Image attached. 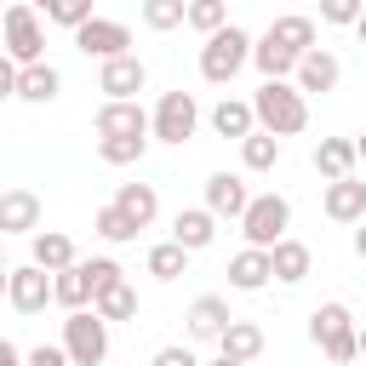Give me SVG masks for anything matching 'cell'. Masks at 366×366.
I'll return each mask as SVG.
<instances>
[{
	"mask_svg": "<svg viewBox=\"0 0 366 366\" xmlns=\"http://www.w3.org/2000/svg\"><path fill=\"white\" fill-rule=\"evenodd\" d=\"M252 114H257L263 132H274V137H297V132L309 126V97H303L292 80H263V86L252 92Z\"/></svg>",
	"mask_w": 366,
	"mask_h": 366,
	"instance_id": "cell-1",
	"label": "cell"
},
{
	"mask_svg": "<svg viewBox=\"0 0 366 366\" xmlns=\"http://www.w3.org/2000/svg\"><path fill=\"white\" fill-rule=\"evenodd\" d=\"M355 332H360V326H355L349 303H337V297H332V303H320V309L309 315V343H315V349H320L332 366L360 360V355H355Z\"/></svg>",
	"mask_w": 366,
	"mask_h": 366,
	"instance_id": "cell-2",
	"label": "cell"
},
{
	"mask_svg": "<svg viewBox=\"0 0 366 366\" xmlns=\"http://www.w3.org/2000/svg\"><path fill=\"white\" fill-rule=\"evenodd\" d=\"M246 63H252V34H246L240 23H223L217 34H206V46H200V74H206L212 86H229Z\"/></svg>",
	"mask_w": 366,
	"mask_h": 366,
	"instance_id": "cell-3",
	"label": "cell"
},
{
	"mask_svg": "<svg viewBox=\"0 0 366 366\" xmlns=\"http://www.w3.org/2000/svg\"><path fill=\"white\" fill-rule=\"evenodd\" d=\"M0 51H11L17 63H46V23L29 0H11L6 6V23H0Z\"/></svg>",
	"mask_w": 366,
	"mask_h": 366,
	"instance_id": "cell-4",
	"label": "cell"
},
{
	"mask_svg": "<svg viewBox=\"0 0 366 366\" xmlns=\"http://www.w3.org/2000/svg\"><path fill=\"white\" fill-rule=\"evenodd\" d=\"M286 229H292V200H286V194L269 189V194H252V200H246V212H240V234H246V246H263V252H269Z\"/></svg>",
	"mask_w": 366,
	"mask_h": 366,
	"instance_id": "cell-5",
	"label": "cell"
},
{
	"mask_svg": "<svg viewBox=\"0 0 366 366\" xmlns=\"http://www.w3.org/2000/svg\"><path fill=\"white\" fill-rule=\"evenodd\" d=\"M63 349L74 366H103L109 360V320L97 309H69L63 320Z\"/></svg>",
	"mask_w": 366,
	"mask_h": 366,
	"instance_id": "cell-6",
	"label": "cell"
},
{
	"mask_svg": "<svg viewBox=\"0 0 366 366\" xmlns=\"http://www.w3.org/2000/svg\"><path fill=\"white\" fill-rule=\"evenodd\" d=\"M194 126H200V103H194V92H160V103H154V114H149V132L160 137V143H172V149H183L189 137H194Z\"/></svg>",
	"mask_w": 366,
	"mask_h": 366,
	"instance_id": "cell-7",
	"label": "cell"
},
{
	"mask_svg": "<svg viewBox=\"0 0 366 366\" xmlns=\"http://www.w3.org/2000/svg\"><path fill=\"white\" fill-rule=\"evenodd\" d=\"M74 46H80L86 57H97V63H109V57H120V51H132V29H126L120 17H86V23L74 29Z\"/></svg>",
	"mask_w": 366,
	"mask_h": 366,
	"instance_id": "cell-8",
	"label": "cell"
},
{
	"mask_svg": "<svg viewBox=\"0 0 366 366\" xmlns=\"http://www.w3.org/2000/svg\"><path fill=\"white\" fill-rule=\"evenodd\" d=\"M92 126H97V137H154L149 132V109L137 97H103Z\"/></svg>",
	"mask_w": 366,
	"mask_h": 366,
	"instance_id": "cell-9",
	"label": "cell"
},
{
	"mask_svg": "<svg viewBox=\"0 0 366 366\" xmlns=\"http://www.w3.org/2000/svg\"><path fill=\"white\" fill-rule=\"evenodd\" d=\"M6 303H11L17 315H40V309L51 303V269H40L34 257H29L23 269H11V280H6Z\"/></svg>",
	"mask_w": 366,
	"mask_h": 366,
	"instance_id": "cell-10",
	"label": "cell"
},
{
	"mask_svg": "<svg viewBox=\"0 0 366 366\" xmlns=\"http://www.w3.org/2000/svg\"><path fill=\"white\" fill-rule=\"evenodd\" d=\"M337 80H343V63H337L326 46H315V51H303V57H297L292 86H297L303 97H326V92H337Z\"/></svg>",
	"mask_w": 366,
	"mask_h": 366,
	"instance_id": "cell-11",
	"label": "cell"
},
{
	"mask_svg": "<svg viewBox=\"0 0 366 366\" xmlns=\"http://www.w3.org/2000/svg\"><path fill=\"white\" fill-rule=\"evenodd\" d=\"M143 86H149V69H143L137 51H120V57H109V63L97 69V92H103V97H137Z\"/></svg>",
	"mask_w": 366,
	"mask_h": 366,
	"instance_id": "cell-12",
	"label": "cell"
},
{
	"mask_svg": "<svg viewBox=\"0 0 366 366\" xmlns=\"http://www.w3.org/2000/svg\"><path fill=\"white\" fill-rule=\"evenodd\" d=\"M40 229V194L34 189H0V240Z\"/></svg>",
	"mask_w": 366,
	"mask_h": 366,
	"instance_id": "cell-13",
	"label": "cell"
},
{
	"mask_svg": "<svg viewBox=\"0 0 366 366\" xmlns=\"http://www.w3.org/2000/svg\"><path fill=\"white\" fill-rule=\"evenodd\" d=\"M217 223H223V217H217L212 206H183V212L172 217V240L189 246V252H206V246L217 240Z\"/></svg>",
	"mask_w": 366,
	"mask_h": 366,
	"instance_id": "cell-14",
	"label": "cell"
},
{
	"mask_svg": "<svg viewBox=\"0 0 366 366\" xmlns=\"http://www.w3.org/2000/svg\"><path fill=\"white\" fill-rule=\"evenodd\" d=\"M223 274H229V286H234V292H263V286L274 280V263H269V252H263V246H240V252L229 257V269H223Z\"/></svg>",
	"mask_w": 366,
	"mask_h": 366,
	"instance_id": "cell-15",
	"label": "cell"
},
{
	"mask_svg": "<svg viewBox=\"0 0 366 366\" xmlns=\"http://www.w3.org/2000/svg\"><path fill=\"white\" fill-rule=\"evenodd\" d=\"M183 320H189V337H194V343H217V337H223V326H229L234 315H229V297L206 292V297H194V303H189V315H183Z\"/></svg>",
	"mask_w": 366,
	"mask_h": 366,
	"instance_id": "cell-16",
	"label": "cell"
},
{
	"mask_svg": "<svg viewBox=\"0 0 366 366\" xmlns=\"http://www.w3.org/2000/svg\"><path fill=\"white\" fill-rule=\"evenodd\" d=\"M320 212H326L332 223H360V217H366V183H360V177H337V183H326Z\"/></svg>",
	"mask_w": 366,
	"mask_h": 366,
	"instance_id": "cell-17",
	"label": "cell"
},
{
	"mask_svg": "<svg viewBox=\"0 0 366 366\" xmlns=\"http://www.w3.org/2000/svg\"><path fill=\"white\" fill-rule=\"evenodd\" d=\"M246 200H252V189H246L240 172H212V177H206V206H212L217 217H234V223H240Z\"/></svg>",
	"mask_w": 366,
	"mask_h": 366,
	"instance_id": "cell-18",
	"label": "cell"
},
{
	"mask_svg": "<svg viewBox=\"0 0 366 366\" xmlns=\"http://www.w3.org/2000/svg\"><path fill=\"white\" fill-rule=\"evenodd\" d=\"M252 69H257L263 80H292V74H297V51H292V46H280V40L263 29V34L252 40Z\"/></svg>",
	"mask_w": 366,
	"mask_h": 366,
	"instance_id": "cell-19",
	"label": "cell"
},
{
	"mask_svg": "<svg viewBox=\"0 0 366 366\" xmlns=\"http://www.w3.org/2000/svg\"><path fill=\"white\" fill-rule=\"evenodd\" d=\"M269 263H274V280H280V286H297V280H309V269H315V252H309L303 240L280 234V240L269 246Z\"/></svg>",
	"mask_w": 366,
	"mask_h": 366,
	"instance_id": "cell-20",
	"label": "cell"
},
{
	"mask_svg": "<svg viewBox=\"0 0 366 366\" xmlns=\"http://www.w3.org/2000/svg\"><path fill=\"white\" fill-rule=\"evenodd\" d=\"M355 137H320L315 143V172L326 177V183H337V177H355Z\"/></svg>",
	"mask_w": 366,
	"mask_h": 366,
	"instance_id": "cell-21",
	"label": "cell"
},
{
	"mask_svg": "<svg viewBox=\"0 0 366 366\" xmlns=\"http://www.w3.org/2000/svg\"><path fill=\"white\" fill-rule=\"evenodd\" d=\"M29 257H34L40 269H51V274L69 269V263H80V257H74V240H69L63 229H34V234H29Z\"/></svg>",
	"mask_w": 366,
	"mask_h": 366,
	"instance_id": "cell-22",
	"label": "cell"
},
{
	"mask_svg": "<svg viewBox=\"0 0 366 366\" xmlns=\"http://www.w3.org/2000/svg\"><path fill=\"white\" fill-rule=\"evenodd\" d=\"M57 92H63V74L51 63H23L17 69V97L23 103H57Z\"/></svg>",
	"mask_w": 366,
	"mask_h": 366,
	"instance_id": "cell-23",
	"label": "cell"
},
{
	"mask_svg": "<svg viewBox=\"0 0 366 366\" xmlns=\"http://www.w3.org/2000/svg\"><path fill=\"white\" fill-rule=\"evenodd\" d=\"M114 206H120L137 229H149V223L160 217V194H154V183H120V189H114Z\"/></svg>",
	"mask_w": 366,
	"mask_h": 366,
	"instance_id": "cell-24",
	"label": "cell"
},
{
	"mask_svg": "<svg viewBox=\"0 0 366 366\" xmlns=\"http://www.w3.org/2000/svg\"><path fill=\"white\" fill-rule=\"evenodd\" d=\"M51 303H63V309H92V274H86V263H69V269L51 274Z\"/></svg>",
	"mask_w": 366,
	"mask_h": 366,
	"instance_id": "cell-25",
	"label": "cell"
},
{
	"mask_svg": "<svg viewBox=\"0 0 366 366\" xmlns=\"http://www.w3.org/2000/svg\"><path fill=\"white\" fill-rule=\"evenodd\" d=\"M263 343H269V337H263V326H257V320H229V326H223V337H217V349H223V355H234V360H246V366L263 355Z\"/></svg>",
	"mask_w": 366,
	"mask_h": 366,
	"instance_id": "cell-26",
	"label": "cell"
},
{
	"mask_svg": "<svg viewBox=\"0 0 366 366\" xmlns=\"http://www.w3.org/2000/svg\"><path fill=\"white\" fill-rule=\"evenodd\" d=\"M212 132L217 137H246V132H257V114H252V103H240V97H217V109H212Z\"/></svg>",
	"mask_w": 366,
	"mask_h": 366,
	"instance_id": "cell-27",
	"label": "cell"
},
{
	"mask_svg": "<svg viewBox=\"0 0 366 366\" xmlns=\"http://www.w3.org/2000/svg\"><path fill=\"white\" fill-rule=\"evenodd\" d=\"M240 166H246V172H274V166H280V137L263 132V126L246 132V137H240Z\"/></svg>",
	"mask_w": 366,
	"mask_h": 366,
	"instance_id": "cell-28",
	"label": "cell"
},
{
	"mask_svg": "<svg viewBox=\"0 0 366 366\" xmlns=\"http://www.w3.org/2000/svg\"><path fill=\"white\" fill-rule=\"evenodd\" d=\"M269 34H274L280 46H292L297 57L315 51V17H303V11H280V17L269 23Z\"/></svg>",
	"mask_w": 366,
	"mask_h": 366,
	"instance_id": "cell-29",
	"label": "cell"
},
{
	"mask_svg": "<svg viewBox=\"0 0 366 366\" xmlns=\"http://www.w3.org/2000/svg\"><path fill=\"white\" fill-rule=\"evenodd\" d=\"M189 257H194L189 246L160 240V246H149V257H143V263H149V274H154V280H177V274H189Z\"/></svg>",
	"mask_w": 366,
	"mask_h": 366,
	"instance_id": "cell-30",
	"label": "cell"
},
{
	"mask_svg": "<svg viewBox=\"0 0 366 366\" xmlns=\"http://www.w3.org/2000/svg\"><path fill=\"white\" fill-rule=\"evenodd\" d=\"M92 229H97V234H103L109 246H126V240H137V234H143V229H137V223H132V217H126V212H120L114 200L92 212Z\"/></svg>",
	"mask_w": 366,
	"mask_h": 366,
	"instance_id": "cell-31",
	"label": "cell"
},
{
	"mask_svg": "<svg viewBox=\"0 0 366 366\" xmlns=\"http://www.w3.org/2000/svg\"><path fill=\"white\" fill-rule=\"evenodd\" d=\"M149 149V137H97V160L103 166H137Z\"/></svg>",
	"mask_w": 366,
	"mask_h": 366,
	"instance_id": "cell-32",
	"label": "cell"
},
{
	"mask_svg": "<svg viewBox=\"0 0 366 366\" xmlns=\"http://www.w3.org/2000/svg\"><path fill=\"white\" fill-rule=\"evenodd\" d=\"M189 17V0H143V29L166 34V29H183Z\"/></svg>",
	"mask_w": 366,
	"mask_h": 366,
	"instance_id": "cell-33",
	"label": "cell"
},
{
	"mask_svg": "<svg viewBox=\"0 0 366 366\" xmlns=\"http://www.w3.org/2000/svg\"><path fill=\"white\" fill-rule=\"evenodd\" d=\"M194 34H217L229 23V0H189V17H183Z\"/></svg>",
	"mask_w": 366,
	"mask_h": 366,
	"instance_id": "cell-34",
	"label": "cell"
},
{
	"mask_svg": "<svg viewBox=\"0 0 366 366\" xmlns=\"http://www.w3.org/2000/svg\"><path fill=\"white\" fill-rule=\"evenodd\" d=\"M92 309H97L103 320H132V315H137V292H132V286L120 280V286H114V292H103V297H97Z\"/></svg>",
	"mask_w": 366,
	"mask_h": 366,
	"instance_id": "cell-35",
	"label": "cell"
},
{
	"mask_svg": "<svg viewBox=\"0 0 366 366\" xmlns=\"http://www.w3.org/2000/svg\"><path fill=\"white\" fill-rule=\"evenodd\" d=\"M86 274H92V303H97L103 292H114V286L126 280V269H120L114 257H86Z\"/></svg>",
	"mask_w": 366,
	"mask_h": 366,
	"instance_id": "cell-36",
	"label": "cell"
},
{
	"mask_svg": "<svg viewBox=\"0 0 366 366\" xmlns=\"http://www.w3.org/2000/svg\"><path fill=\"white\" fill-rule=\"evenodd\" d=\"M360 11H366V0H320V23H332V29H355Z\"/></svg>",
	"mask_w": 366,
	"mask_h": 366,
	"instance_id": "cell-37",
	"label": "cell"
},
{
	"mask_svg": "<svg viewBox=\"0 0 366 366\" xmlns=\"http://www.w3.org/2000/svg\"><path fill=\"white\" fill-rule=\"evenodd\" d=\"M86 17H97V11H92V0H57V6L46 11V23H57V29H69V34H74Z\"/></svg>",
	"mask_w": 366,
	"mask_h": 366,
	"instance_id": "cell-38",
	"label": "cell"
},
{
	"mask_svg": "<svg viewBox=\"0 0 366 366\" xmlns=\"http://www.w3.org/2000/svg\"><path fill=\"white\" fill-rule=\"evenodd\" d=\"M23 366H74V360H69V349H63V343H40V349H29V355H23Z\"/></svg>",
	"mask_w": 366,
	"mask_h": 366,
	"instance_id": "cell-39",
	"label": "cell"
},
{
	"mask_svg": "<svg viewBox=\"0 0 366 366\" xmlns=\"http://www.w3.org/2000/svg\"><path fill=\"white\" fill-rule=\"evenodd\" d=\"M149 366H200V360H194V349L166 343V349H154V360H149Z\"/></svg>",
	"mask_w": 366,
	"mask_h": 366,
	"instance_id": "cell-40",
	"label": "cell"
},
{
	"mask_svg": "<svg viewBox=\"0 0 366 366\" xmlns=\"http://www.w3.org/2000/svg\"><path fill=\"white\" fill-rule=\"evenodd\" d=\"M17 69H23V63H17L11 51H0V103H6V97H17Z\"/></svg>",
	"mask_w": 366,
	"mask_h": 366,
	"instance_id": "cell-41",
	"label": "cell"
},
{
	"mask_svg": "<svg viewBox=\"0 0 366 366\" xmlns=\"http://www.w3.org/2000/svg\"><path fill=\"white\" fill-rule=\"evenodd\" d=\"M0 366H23V349L11 337H0Z\"/></svg>",
	"mask_w": 366,
	"mask_h": 366,
	"instance_id": "cell-42",
	"label": "cell"
},
{
	"mask_svg": "<svg viewBox=\"0 0 366 366\" xmlns=\"http://www.w3.org/2000/svg\"><path fill=\"white\" fill-rule=\"evenodd\" d=\"M206 366H246V360H234V355H223V349H217V360H206Z\"/></svg>",
	"mask_w": 366,
	"mask_h": 366,
	"instance_id": "cell-43",
	"label": "cell"
},
{
	"mask_svg": "<svg viewBox=\"0 0 366 366\" xmlns=\"http://www.w3.org/2000/svg\"><path fill=\"white\" fill-rule=\"evenodd\" d=\"M355 252L366 257V217H360V229H355Z\"/></svg>",
	"mask_w": 366,
	"mask_h": 366,
	"instance_id": "cell-44",
	"label": "cell"
},
{
	"mask_svg": "<svg viewBox=\"0 0 366 366\" xmlns=\"http://www.w3.org/2000/svg\"><path fill=\"white\" fill-rule=\"evenodd\" d=\"M355 355H360V360H366V326H360V332H355Z\"/></svg>",
	"mask_w": 366,
	"mask_h": 366,
	"instance_id": "cell-45",
	"label": "cell"
},
{
	"mask_svg": "<svg viewBox=\"0 0 366 366\" xmlns=\"http://www.w3.org/2000/svg\"><path fill=\"white\" fill-rule=\"evenodd\" d=\"M355 34H360V46H366V11H360V23H355Z\"/></svg>",
	"mask_w": 366,
	"mask_h": 366,
	"instance_id": "cell-46",
	"label": "cell"
},
{
	"mask_svg": "<svg viewBox=\"0 0 366 366\" xmlns=\"http://www.w3.org/2000/svg\"><path fill=\"white\" fill-rule=\"evenodd\" d=\"M355 154H360V160H366V132H360V137H355Z\"/></svg>",
	"mask_w": 366,
	"mask_h": 366,
	"instance_id": "cell-47",
	"label": "cell"
},
{
	"mask_svg": "<svg viewBox=\"0 0 366 366\" xmlns=\"http://www.w3.org/2000/svg\"><path fill=\"white\" fill-rule=\"evenodd\" d=\"M29 6H34V11H51V6H57V0H29Z\"/></svg>",
	"mask_w": 366,
	"mask_h": 366,
	"instance_id": "cell-48",
	"label": "cell"
},
{
	"mask_svg": "<svg viewBox=\"0 0 366 366\" xmlns=\"http://www.w3.org/2000/svg\"><path fill=\"white\" fill-rule=\"evenodd\" d=\"M6 280H11V269H0V297H6Z\"/></svg>",
	"mask_w": 366,
	"mask_h": 366,
	"instance_id": "cell-49",
	"label": "cell"
},
{
	"mask_svg": "<svg viewBox=\"0 0 366 366\" xmlns=\"http://www.w3.org/2000/svg\"><path fill=\"white\" fill-rule=\"evenodd\" d=\"M0 23H6V0H0Z\"/></svg>",
	"mask_w": 366,
	"mask_h": 366,
	"instance_id": "cell-50",
	"label": "cell"
},
{
	"mask_svg": "<svg viewBox=\"0 0 366 366\" xmlns=\"http://www.w3.org/2000/svg\"><path fill=\"white\" fill-rule=\"evenodd\" d=\"M0 269H6V252H0Z\"/></svg>",
	"mask_w": 366,
	"mask_h": 366,
	"instance_id": "cell-51",
	"label": "cell"
},
{
	"mask_svg": "<svg viewBox=\"0 0 366 366\" xmlns=\"http://www.w3.org/2000/svg\"><path fill=\"white\" fill-rule=\"evenodd\" d=\"M6 6H11V0H6Z\"/></svg>",
	"mask_w": 366,
	"mask_h": 366,
	"instance_id": "cell-52",
	"label": "cell"
}]
</instances>
